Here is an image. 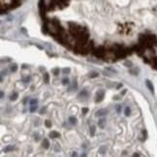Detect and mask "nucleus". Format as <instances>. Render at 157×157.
I'll return each mask as SVG.
<instances>
[{"mask_svg": "<svg viewBox=\"0 0 157 157\" xmlns=\"http://www.w3.org/2000/svg\"><path fill=\"white\" fill-rule=\"evenodd\" d=\"M107 51H108V50H107L106 48L103 47V46H99V47H97V48L94 49L93 54H94L95 57L103 58V59H104V57L106 56V54H107Z\"/></svg>", "mask_w": 157, "mask_h": 157, "instance_id": "obj_1", "label": "nucleus"}, {"mask_svg": "<svg viewBox=\"0 0 157 157\" xmlns=\"http://www.w3.org/2000/svg\"><path fill=\"white\" fill-rule=\"evenodd\" d=\"M105 96V91L104 90H98L96 93V99H95V102L96 103H100L102 102Z\"/></svg>", "mask_w": 157, "mask_h": 157, "instance_id": "obj_2", "label": "nucleus"}, {"mask_svg": "<svg viewBox=\"0 0 157 157\" xmlns=\"http://www.w3.org/2000/svg\"><path fill=\"white\" fill-rule=\"evenodd\" d=\"M109 113V111L106 110V109H102V110H99L98 112L96 113V115L97 116H102V115H107V113Z\"/></svg>", "mask_w": 157, "mask_h": 157, "instance_id": "obj_3", "label": "nucleus"}, {"mask_svg": "<svg viewBox=\"0 0 157 157\" xmlns=\"http://www.w3.org/2000/svg\"><path fill=\"white\" fill-rule=\"evenodd\" d=\"M146 87H149V89L150 90V92L151 93H153V91H154V88H153V85H152V82L149 81V80H146Z\"/></svg>", "mask_w": 157, "mask_h": 157, "instance_id": "obj_4", "label": "nucleus"}, {"mask_svg": "<svg viewBox=\"0 0 157 157\" xmlns=\"http://www.w3.org/2000/svg\"><path fill=\"white\" fill-rule=\"evenodd\" d=\"M58 137H60V134L56 131H51L50 133V138H51V139H55V138Z\"/></svg>", "mask_w": 157, "mask_h": 157, "instance_id": "obj_5", "label": "nucleus"}, {"mask_svg": "<svg viewBox=\"0 0 157 157\" xmlns=\"http://www.w3.org/2000/svg\"><path fill=\"white\" fill-rule=\"evenodd\" d=\"M43 147L46 149H48L50 147V142H49L48 139H44V141H43Z\"/></svg>", "mask_w": 157, "mask_h": 157, "instance_id": "obj_6", "label": "nucleus"}, {"mask_svg": "<svg viewBox=\"0 0 157 157\" xmlns=\"http://www.w3.org/2000/svg\"><path fill=\"white\" fill-rule=\"evenodd\" d=\"M104 123H106V119H104V118H102V119H100L99 120V122H98V126L101 128V129H103L105 126H104Z\"/></svg>", "mask_w": 157, "mask_h": 157, "instance_id": "obj_7", "label": "nucleus"}, {"mask_svg": "<svg viewBox=\"0 0 157 157\" xmlns=\"http://www.w3.org/2000/svg\"><path fill=\"white\" fill-rule=\"evenodd\" d=\"M49 82H50V76H49L48 73H45L44 74V82L45 84H49Z\"/></svg>", "mask_w": 157, "mask_h": 157, "instance_id": "obj_8", "label": "nucleus"}, {"mask_svg": "<svg viewBox=\"0 0 157 157\" xmlns=\"http://www.w3.org/2000/svg\"><path fill=\"white\" fill-rule=\"evenodd\" d=\"M95 131H96V129H95V126H94V125H91V126H90V130H89L91 137H93L94 135H95Z\"/></svg>", "mask_w": 157, "mask_h": 157, "instance_id": "obj_9", "label": "nucleus"}, {"mask_svg": "<svg viewBox=\"0 0 157 157\" xmlns=\"http://www.w3.org/2000/svg\"><path fill=\"white\" fill-rule=\"evenodd\" d=\"M18 97V94L17 93V92H14V93L10 96V99H11L12 101H15V100H17Z\"/></svg>", "mask_w": 157, "mask_h": 157, "instance_id": "obj_10", "label": "nucleus"}, {"mask_svg": "<svg viewBox=\"0 0 157 157\" xmlns=\"http://www.w3.org/2000/svg\"><path fill=\"white\" fill-rule=\"evenodd\" d=\"M106 150H107V146H101L100 149H99V152L101 153V154H104V153L106 152Z\"/></svg>", "mask_w": 157, "mask_h": 157, "instance_id": "obj_11", "label": "nucleus"}, {"mask_svg": "<svg viewBox=\"0 0 157 157\" xmlns=\"http://www.w3.org/2000/svg\"><path fill=\"white\" fill-rule=\"evenodd\" d=\"M51 72H52V74H54V76H58V75H59V68H54V69H52Z\"/></svg>", "mask_w": 157, "mask_h": 157, "instance_id": "obj_12", "label": "nucleus"}, {"mask_svg": "<svg viewBox=\"0 0 157 157\" xmlns=\"http://www.w3.org/2000/svg\"><path fill=\"white\" fill-rule=\"evenodd\" d=\"M69 121L72 123V124H76V123H77V118H74V116H70V118H69Z\"/></svg>", "mask_w": 157, "mask_h": 157, "instance_id": "obj_13", "label": "nucleus"}, {"mask_svg": "<svg viewBox=\"0 0 157 157\" xmlns=\"http://www.w3.org/2000/svg\"><path fill=\"white\" fill-rule=\"evenodd\" d=\"M13 149H14L13 146H9L5 147V149H4V152H9V151H11V150H13Z\"/></svg>", "mask_w": 157, "mask_h": 157, "instance_id": "obj_14", "label": "nucleus"}, {"mask_svg": "<svg viewBox=\"0 0 157 157\" xmlns=\"http://www.w3.org/2000/svg\"><path fill=\"white\" fill-rule=\"evenodd\" d=\"M17 70H18V66H17V64H13V65L11 66V71L13 73L15 72H17Z\"/></svg>", "mask_w": 157, "mask_h": 157, "instance_id": "obj_15", "label": "nucleus"}, {"mask_svg": "<svg viewBox=\"0 0 157 157\" xmlns=\"http://www.w3.org/2000/svg\"><path fill=\"white\" fill-rule=\"evenodd\" d=\"M124 113H125V115H126V116H129V115H130L131 110H130V109H129V107H127V108H125V111H124Z\"/></svg>", "mask_w": 157, "mask_h": 157, "instance_id": "obj_16", "label": "nucleus"}, {"mask_svg": "<svg viewBox=\"0 0 157 157\" xmlns=\"http://www.w3.org/2000/svg\"><path fill=\"white\" fill-rule=\"evenodd\" d=\"M45 125H46V127H47V128H51V121L46 120V121H45Z\"/></svg>", "mask_w": 157, "mask_h": 157, "instance_id": "obj_17", "label": "nucleus"}, {"mask_svg": "<svg viewBox=\"0 0 157 157\" xmlns=\"http://www.w3.org/2000/svg\"><path fill=\"white\" fill-rule=\"evenodd\" d=\"M62 84H63L64 85L68 84H69V79H68V78H64V79L62 80Z\"/></svg>", "mask_w": 157, "mask_h": 157, "instance_id": "obj_18", "label": "nucleus"}, {"mask_svg": "<svg viewBox=\"0 0 157 157\" xmlns=\"http://www.w3.org/2000/svg\"><path fill=\"white\" fill-rule=\"evenodd\" d=\"M36 110H37V106H36V104H35V105H31V108H30V112L33 113V112H35Z\"/></svg>", "mask_w": 157, "mask_h": 157, "instance_id": "obj_19", "label": "nucleus"}, {"mask_svg": "<svg viewBox=\"0 0 157 157\" xmlns=\"http://www.w3.org/2000/svg\"><path fill=\"white\" fill-rule=\"evenodd\" d=\"M79 96H82V97H87V92L85 91V90H84V91H82L81 93H80V95Z\"/></svg>", "mask_w": 157, "mask_h": 157, "instance_id": "obj_20", "label": "nucleus"}, {"mask_svg": "<svg viewBox=\"0 0 157 157\" xmlns=\"http://www.w3.org/2000/svg\"><path fill=\"white\" fill-rule=\"evenodd\" d=\"M90 78H97L98 77V73H91L90 75H89Z\"/></svg>", "mask_w": 157, "mask_h": 157, "instance_id": "obj_21", "label": "nucleus"}, {"mask_svg": "<svg viewBox=\"0 0 157 157\" xmlns=\"http://www.w3.org/2000/svg\"><path fill=\"white\" fill-rule=\"evenodd\" d=\"M124 66H126V67H132V62H130V61H126V62L124 63Z\"/></svg>", "mask_w": 157, "mask_h": 157, "instance_id": "obj_22", "label": "nucleus"}, {"mask_svg": "<svg viewBox=\"0 0 157 157\" xmlns=\"http://www.w3.org/2000/svg\"><path fill=\"white\" fill-rule=\"evenodd\" d=\"M70 71H71L70 68H64V69H63V73L66 75V74H69V73H70Z\"/></svg>", "mask_w": 157, "mask_h": 157, "instance_id": "obj_23", "label": "nucleus"}, {"mask_svg": "<svg viewBox=\"0 0 157 157\" xmlns=\"http://www.w3.org/2000/svg\"><path fill=\"white\" fill-rule=\"evenodd\" d=\"M23 82H25V84H27V82H30V78H29V77H26V78H25V79H23Z\"/></svg>", "mask_w": 157, "mask_h": 157, "instance_id": "obj_24", "label": "nucleus"}, {"mask_svg": "<svg viewBox=\"0 0 157 157\" xmlns=\"http://www.w3.org/2000/svg\"><path fill=\"white\" fill-rule=\"evenodd\" d=\"M82 112V113H84V115H85V113H87L88 112V109H87V108H84Z\"/></svg>", "mask_w": 157, "mask_h": 157, "instance_id": "obj_25", "label": "nucleus"}, {"mask_svg": "<svg viewBox=\"0 0 157 157\" xmlns=\"http://www.w3.org/2000/svg\"><path fill=\"white\" fill-rule=\"evenodd\" d=\"M116 111H118V113H120V111H121V106H119V105H118V107H116Z\"/></svg>", "mask_w": 157, "mask_h": 157, "instance_id": "obj_26", "label": "nucleus"}, {"mask_svg": "<svg viewBox=\"0 0 157 157\" xmlns=\"http://www.w3.org/2000/svg\"><path fill=\"white\" fill-rule=\"evenodd\" d=\"M35 140H36V142H38V141L40 140V137H39V135H38V134L35 135Z\"/></svg>", "mask_w": 157, "mask_h": 157, "instance_id": "obj_27", "label": "nucleus"}, {"mask_svg": "<svg viewBox=\"0 0 157 157\" xmlns=\"http://www.w3.org/2000/svg\"><path fill=\"white\" fill-rule=\"evenodd\" d=\"M31 105H34V104H37V100H31V102H30Z\"/></svg>", "mask_w": 157, "mask_h": 157, "instance_id": "obj_28", "label": "nucleus"}, {"mask_svg": "<svg viewBox=\"0 0 157 157\" xmlns=\"http://www.w3.org/2000/svg\"><path fill=\"white\" fill-rule=\"evenodd\" d=\"M126 92H127V89H124V90H123V91L121 92V93H120V95L122 96V95H124V94L126 93Z\"/></svg>", "mask_w": 157, "mask_h": 157, "instance_id": "obj_29", "label": "nucleus"}, {"mask_svg": "<svg viewBox=\"0 0 157 157\" xmlns=\"http://www.w3.org/2000/svg\"><path fill=\"white\" fill-rule=\"evenodd\" d=\"M120 87H122V84H119L118 85V88H120Z\"/></svg>", "mask_w": 157, "mask_h": 157, "instance_id": "obj_30", "label": "nucleus"}]
</instances>
